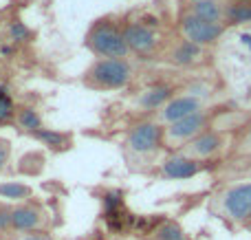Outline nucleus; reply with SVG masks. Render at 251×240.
Wrapping results in <instances>:
<instances>
[{"instance_id":"a211bd4d","label":"nucleus","mask_w":251,"mask_h":240,"mask_svg":"<svg viewBox=\"0 0 251 240\" xmlns=\"http://www.w3.org/2000/svg\"><path fill=\"white\" fill-rule=\"evenodd\" d=\"M16 101L9 95V91L4 86H0V126L2 123H9L16 119Z\"/></svg>"},{"instance_id":"6e6552de","label":"nucleus","mask_w":251,"mask_h":240,"mask_svg":"<svg viewBox=\"0 0 251 240\" xmlns=\"http://www.w3.org/2000/svg\"><path fill=\"white\" fill-rule=\"evenodd\" d=\"M122 29L130 53H134L139 57H161L165 44H168L165 35L159 29H154V26L146 24L141 20L124 22Z\"/></svg>"},{"instance_id":"412c9836","label":"nucleus","mask_w":251,"mask_h":240,"mask_svg":"<svg viewBox=\"0 0 251 240\" xmlns=\"http://www.w3.org/2000/svg\"><path fill=\"white\" fill-rule=\"evenodd\" d=\"M9 38H11L13 42H26V40L31 38V31L26 29L22 22H11V24H9Z\"/></svg>"},{"instance_id":"aec40b11","label":"nucleus","mask_w":251,"mask_h":240,"mask_svg":"<svg viewBox=\"0 0 251 240\" xmlns=\"http://www.w3.org/2000/svg\"><path fill=\"white\" fill-rule=\"evenodd\" d=\"M16 234L11 229V205L0 203V240H11Z\"/></svg>"},{"instance_id":"f8f14e48","label":"nucleus","mask_w":251,"mask_h":240,"mask_svg":"<svg viewBox=\"0 0 251 240\" xmlns=\"http://www.w3.org/2000/svg\"><path fill=\"white\" fill-rule=\"evenodd\" d=\"M178 88L172 84H152V86L143 88L137 97H134V106H137L141 113H148L150 117H154L174 95H176Z\"/></svg>"},{"instance_id":"6ab92c4d","label":"nucleus","mask_w":251,"mask_h":240,"mask_svg":"<svg viewBox=\"0 0 251 240\" xmlns=\"http://www.w3.org/2000/svg\"><path fill=\"white\" fill-rule=\"evenodd\" d=\"M156 240H187V236L181 225L174 223V220H168L156 229Z\"/></svg>"},{"instance_id":"f257e3e1","label":"nucleus","mask_w":251,"mask_h":240,"mask_svg":"<svg viewBox=\"0 0 251 240\" xmlns=\"http://www.w3.org/2000/svg\"><path fill=\"white\" fill-rule=\"evenodd\" d=\"M209 212L234 229L251 227V179L225 183L209 198Z\"/></svg>"},{"instance_id":"1a4fd4ad","label":"nucleus","mask_w":251,"mask_h":240,"mask_svg":"<svg viewBox=\"0 0 251 240\" xmlns=\"http://www.w3.org/2000/svg\"><path fill=\"white\" fill-rule=\"evenodd\" d=\"M11 229L13 234L51 232V214L40 201L11 205Z\"/></svg>"},{"instance_id":"ddd939ff","label":"nucleus","mask_w":251,"mask_h":240,"mask_svg":"<svg viewBox=\"0 0 251 240\" xmlns=\"http://www.w3.org/2000/svg\"><path fill=\"white\" fill-rule=\"evenodd\" d=\"M181 9H185V11H190V13H194V16L203 18V20L225 24L227 0H183Z\"/></svg>"},{"instance_id":"5701e85b","label":"nucleus","mask_w":251,"mask_h":240,"mask_svg":"<svg viewBox=\"0 0 251 240\" xmlns=\"http://www.w3.org/2000/svg\"><path fill=\"white\" fill-rule=\"evenodd\" d=\"M9 157H11V145H9V141L0 139V174H2L4 168H7Z\"/></svg>"},{"instance_id":"2eb2a0df","label":"nucleus","mask_w":251,"mask_h":240,"mask_svg":"<svg viewBox=\"0 0 251 240\" xmlns=\"http://www.w3.org/2000/svg\"><path fill=\"white\" fill-rule=\"evenodd\" d=\"M225 24L227 29L251 24V0H227Z\"/></svg>"},{"instance_id":"b1692460","label":"nucleus","mask_w":251,"mask_h":240,"mask_svg":"<svg viewBox=\"0 0 251 240\" xmlns=\"http://www.w3.org/2000/svg\"><path fill=\"white\" fill-rule=\"evenodd\" d=\"M2 77L4 75H2V69H0V86H2Z\"/></svg>"},{"instance_id":"7ed1b4c3","label":"nucleus","mask_w":251,"mask_h":240,"mask_svg":"<svg viewBox=\"0 0 251 240\" xmlns=\"http://www.w3.org/2000/svg\"><path fill=\"white\" fill-rule=\"evenodd\" d=\"M84 44L88 47V51H91L93 55H97V60H104V57L128 60V57L132 55L128 44H126L122 24L115 22L113 18H101V20L93 22V26L86 33Z\"/></svg>"},{"instance_id":"9d476101","label":"nucleus","mask_w":251,"mask_h":240,"mask_svg":"<svg viewBox=\"0 0 251 240\" xmlns=\"http://www.w3.org/2000/svg\"><path fill=\"white\" fill-rule=\"evenodd\" d=\"M209 168L212 166L201 163V161H196V159L185 157L183 152H168L159 161L156 174H159L161 179H168V181H187V179L199 176L201 172L209 170Z\"/></svg>"},{"instance_id":"dca6fc26","label":"nucleus","mask_w":251,"mask_h":240,"mask_svg":"<svg viewBox=\"0 0 251 240\" xmlns=\"http://www.w3.org/2000/svg\"><path fill=\"white\" fill-rule=\"evenodd\" d=\"M31 137L38 139L42 145H49L53 152H64V150H69L71 144H73L69 132H60V130H53V128H42V130L33 132Z\"/></svg>"},{"instance_id":"4468645a","label":"nucleus","mask_w":251,"mask_h":240,"mask_svg":"<svg viewBox=\"0 0 251 240\" xmlns=\"http://www.w3.org/2000/svg\"><path fill=\"white\" fill-rule=\"evenodd\" d=\"M33 188L22 181H0V203L4 205H20L33 201Z\"/></svg>"},{"instance_id":"423d86ee","label":"nucleus","mask_w":251,"mask_h":240,"mask_svg":"<svg viewBox=\"0 0 251 240\" xmlns=\"http://www.w3.org/2000/svg\"><path fill=\"white\" fill-rule=\"evenodd\" d=\"M161 60L168 62L174 69L183 71H207L214 69V48H203L199 44H192L187 40L174 35L172 40H168Z\"/></svg>"},{"instance_id":"0eeeda50","label":"nucleus","mask_w":251,"mask_h":240,"mask_svg":"<svg viewBox=\"0 0 251 240\" xmlns=\"http://www.w3.org/2000/svg\"><path fill=\"white\" fill-rule=\"evenodd\" d=\"M174 26H176L178 38L187 40V42H192V44H199V47H203V48L218 47V42H221V40L225 38V33L229 31L225 24L203 20V18L194 16V13L185 11V9L178 11Z\"/></svg>"},{"instance_id":"39448f33","label":"nucleus","mask_w":251,"mask_h":240,"mask_svg":"<svg viewBox=\"0 0 251 240\" xmlns=\"http://www.w3.org/2000/svg\"><path fill=\"white\" fill-rule=\"evenodd\" d=\"M134 69L130 60H113V57H104V60H95L93 66L86 71V82L88 88L95 91H124L132 84Z\"/></svg>"},{"instance_id":"20e7f679","label":"nucleus","mask_w":251,"mask_h":240,"mask_svg":"<svg viewBox=\"0 0 251 240\" xmlns=\"http://www.w3.org/2000/svg\"><path fill=\"white\" fill-rule=\"evenodd\" d=\"M234 137H236V128L216 126L212 130L203 132L201 137H196L194 141H190L178 152H183L190 159H196L201 163H207L212 168H218L227 159V154H229Z\"/></svg>"},{"instance_id":"f03ea898","label":"nucleus","mask_w":251,"mask_h":240,"mask_svg":"<svg viewBox=\"0 0 251 240\" xmlns=\"http://www.w3.org/2000/svg\"><path fill=\"white\" fill-rule=\"evenodd\" d=\"M124 150L128 161L132 163H152L163 152V126L152 117L141 119L128 130L124 139Z\"/></svg>"},{"instance_id":"f3484780","label":"nucleus","mask_w":251,"mask_h":240,"mask_svg":"<svg viewBox=\"0 0 251 240\" xmlns=\"http://www.w3.org/2000/svg\"><path fill=\"white\" fill-rule=\"evenodd\" d=\"M13 121L18 123V128H20L22 132H29V135H33V132H38V130L44 128L40 113L35 108H31V106H22V108H18Z\"/></svg>"},{"instance_id":"4be33fe9","label":"nucleus","mask_w":251,"mask_h":240,"mask_svg":"<svg viewBox=\"0 0 251 240\" xmlns=\"http://www.w3.org/2000/svg\"><path fill=\"white\" fill-rule=\"evenodd\" d=\"M11 240H55L51 232H33V234H18Z\"/></svg>"},{"instance_id":"9b49d317","label":"nucleus","mask_w":251,"mask_h":240,"mask_svg":"<svg viewBox=\"0 0 251 240\" xmlns=\"http://www.w3.org/2000/svg\"><path fill=\"white\" fill-rule=\"evenodd\" d=\"M223 163L234 170H251V113L243 126L236 130L231 150Z\"/></svg>"}]
</instances>
